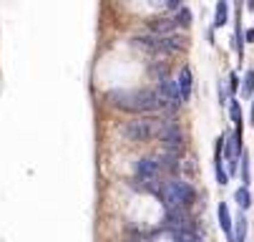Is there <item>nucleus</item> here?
I'll return each instance as SVG.
<instances>
[{
	"mask_svg": "<svg viewBox=\"0 0 254 242\" xmlns=\"http://www.w3.org/2000/svg\"><path fill=\"white\" fill-rule=\"evenodd\" d=\"M242 136L229 131L224 134V142H222V159L227 161V177H234L237 174V166H239V157H242Z\"/></svg>",
	"mask_w": 254,
	"mask_h": 242,
	"instance_id": "obj_5",
	"label": "nucleus"
},
{
	"mask_svg": "<svg viewBox=\"0 0 254 242\" xmlns=\"http://www.w3.org/2000/svg\"><path fill=\"white\" fill-rule=\"evenodd\" d=\"M227 20H229V5L224 3H216V13H214V28H222V25H227Z\"/></svg>",
	"mask_w": 254,
	"mask_h": 242,
	"instance_id": "obj_14",
	"label": "nucleus"
},
{
	"mask_svg": "<svg viewBox=\"0 0 254 242\" xmlns=\"http://www.w3.org/2000/svg\"><path fill=\"white\" fill-rule=\"evenodd\" d=\"M159 139H161V144H164V152H171L174 157L181 159V154H184V147H187V139H184V131H181V124H179L176 119H166V121H164Z\"/></svg>",
	"mask_w": 254,
	"mask_h": 242,
	"instance_id": "obj_4",
	"label": "nucleus"
},
{
	"mask_svg": "<svg viewBox=\"0 0 254 242\" xmlns=\"http://www.w3.org/2000/svg\"><path fill=\"white\" fill-rule=\"evenodd\" d=\"M164 227H166L171 235H181V232L196 230V225H194V220L189 217L187 210H166V215H164Z\"/></svg>",
	"mask_w": 254,
	"mask_h": 242,
	"instance_id": "obj_6",
	"label": "nucleus"
},
{
	"mask_svg": "<svg viewBox=\"0 0 254 242\" xmlns=\"http://www.w3.org/2000/svg\"><path fill=\"white\" fill-rule=\"evenodd\" d=\"M124 242H149V240H146V237H141L138 232H133V235H131L128 240H124Z\"/></svg>",
	"mask_w": 254,
	"mask_h": 242,
	"instance_id": "obj_19",
	"label": "nucleus"
},
{
	"mask_svg": "<svg viewBox=\"0 0 254 242\" xmlns=\"http://www.w3.org/2000/svg\"><path fill=\"white\" fill-rule=\"evenodd\" d=\"M191 86H194V74H191V68H189V66H181L179 79H176V88H179L181 103L191 98Z\"/></svg>",
	"mask_w": 254,
	"mask_h": 242,
	"instance_id": "obj_9",
	"label": "nucleus"
},
{
	"mask_svg": "<svg viewBox=\"0 0 254 242\" xmlns=\"http://www.w3.org/2000/svg\"><path fill=\"white\" fill-rule=\"evenodd\" d=\"M164 8H166V10H179V8H181V3H179V0H169V3H166Z\"/></svg>",
	"mask_w": 254,
	"mask_h": 242,
	"instance_id": "obj_20",
	"label": "nucleus"
},
{
	"mask_svg": "<svg viewBox=\"0 0 254 242\" xmlns=\"http://www.w3.org/2000/svg\"><path fill=\"white\" fill-rule=\"evenodd\" d=\"M159 199L164 202L166 210H187L189 212V207L196 202V189L184 179L171 177V179H164Z\"/></svg>",
	"mask_w": 254,
	"mask_h": 242,
	"instance_id": "obj_3",
	"label": "nucleus"
},
{
	"mask_svg": "<svg viewBox=\"0 0 254 242\" xmlns=\"http://www.w3.org/2000/svg\"><path fill=\"white\" fill-rule=\"evenodd\" d=\"M106 103L124 114H161V103L156 96V88H141V91H108Z\"/></svg>",
	"mask_w": 254,
	"mask_h": 242,
	"instance_id": "obj_1",
	"label": "nucleus"
},
{
	"mask_svg": "<svg viewBox=\"0 0 254 242\" xmlns=\"http://www.w3.org/2000/svg\"><path fill=\"white\" fill-rule=\"evenodd\" d=\"M237 88H239V76H237V74H229V83H227V91H229V98H234V93H237Z\"/></svg>",
	"mask_w": 254,
	"mask_h": 242,
	"instance_id": "obj_18",
	"label": "nucleus"
},
{
	"mask_svg": "<svg viewBox=\"0 0 254 242\" xmlns=\"http://www.w3.org/2000/svg\"><path fill=\"white\" fill-rule=\"evenodd\" d=\"M239 161H242V187H249V154L242 152Z\"/></svg>",
	"mask_w": 254,
	"mask_h": 242,
	"instance_id": "obj_17",
	"label": "nucleus"
},
{
	"mask_svg": "<svg viewBox=\"0 0 254 242\" xmlns=\"http://www.w3.org/2000/svg\"><path fill=\"white\" fill-rule=\"evenodd\" d=\"M242 93L249 98L254 93V68H249V71L244 74V86H242Z\"/></svg>",
	"mask_w": 254,
	"mask_h": 242,
	"instance_id": "obj_16",
	"label": "nucleus"
},
{
	"mask_svg": "<svg viewBox=\"0 0 254 242\" xmlns=\"http://www.w3.org/2000/svg\"><path fill=\"white\" fill-rule=\"evenodd\" d=\"M249 119H252V124H254V98H252V111H249Z\"/></svg>",
	"mask_w": 254,
	"mask_h": 242,
	"instance_id": "obj_22",
	"label": "nucleus"
},
{
	"mask_svg": "<svg viewBox=\"0 0 254 242\" xmlns=\"http://www.w3.org/2000/svg\"><path fill=\"white\" fill-rule=\"evenodd\" d=\"M234 202L239 204L242 212L249 210V207H252V192H249V187H239V189L234 192Z\"/></svg>",
	"mask_w": 254,
	"mask_h": 242,
	"instance_id": "obj_13",
	"label": "nucleus"
},
{
	"mask_svg": "<svg viewBox=\"0 0 254 242\" xmlns=\"http://www.w3.org/2000/svg\"><path fill=\"white\" fill-rule=\"evenodd\" d=\"M131 46L141 53H146L151 58H166L164 46H161V36H151V33H143V36H133Z\"/></svg>",
	"mask_w": 254,
	"mask_h": 242,
	"instance_id": "obj_7",
	"label": "nucleus"
},
{
	"mask_svg": "<svg viewBox=\"0 0 254 242\" xmlns=\"http://www.w3.org/2000/svg\"><path fill=\"white\" fill-rule=\"evenodd\" d=\"M164 121H166V116H161V114L141 116V119H128V121L121 124V136H124L126 142H133V144H143V142L159 139Z\"/></svg>",
	"mask_w": 254,
	"mask_h": 242,
	"instance_id": "obj_2",
	"label": "nucleus"
},
{
	"mask_svg": "<svg viewBox=\"0 0 254 242\" xmlns=\"http://www.w3.org/2000/svg\"><path fill=\"white\" fill-rule=\"evenodd\" d=\"M146 30L151 36H171V33L179 30L174 15H154V18H146Z\"/></svg>",
	"mask_w": 254,
	"mask_h": 242,
	"instance_id": "obj_8",
	"label": "nucleus"
},
{
	"mask_svg": "<svg viewBox=\"0 0 254 242\" xmlns=\"http://www.w3.org/2000/svg\"><path fill=\"white\" fill-rule=\"evenodd\" d=\"M244 41H247V43H254V28L244 30Z\"/></svg>",
	"mask_w": 254,
	"mask_h": 242,
	"instance_id": "obj_21",
	"label": "nucleus"
},
{
	"mask_svg": "<svg viewBox=\"0 0 254 242\" xmlns=\"http://www.w3.org/2000/svg\"><path fill=\"white\" fill-rule=\"evenodd\" d=\"M229 116L234 121V134L242 136V106H239L237 98H229Z\"/></svg>",
	"mask_w": 254,
	"mask_h": 242,
	"instance_id": "obj_11",
	"label": "nucleus"
},
{
	"mask_svg": "<svg viewBox=\"0 0 254 242\" xmlns=\"http://www.w3.org/2000/svg\"><path fill=\"white\" fill-rule=\"evenodd\" d=\"M174 20H176V25H179V28H189V25H191V20H194V15H191V10H189V8L181 5V8L176 10Z\"/></svg>",
	"mask_w": 254,
	"mask_h": 242,
	"instance_id": "obj_15",
	"label": "nucleus"
},
{
	"mask_svg": "<svg viewBox=\"0 0 254 242\" xmlns=\"http://www.w3.org/2000/svg\"><path fill=\"white\" fill-rule=\"evenodd\" d=\"M216 215H219V225L227 235V242H234V230H232V215H229V207L227 202H219V210H216Z\"/></svg>",
	"mask_w": 254,
	"mask_h": 242,
	"instance_id": "obj_10",
	"label": "nucleus"
},
{
	"mask_svg": "<svg viewBox=\"0 0 254 242\" xmlns=\"http://www.w3.org/2000/svg\"><path fill=\"white\" fill-rule=\"evenodd\" d=\"M232 230H234V242H247V217H244V212L237 215Z\"/></svg>",
	"mask_w": 254,
	"mask_h": 242,
	"instance_id": "obj_12",
	"label": "nucleus"
}]
</instances>
